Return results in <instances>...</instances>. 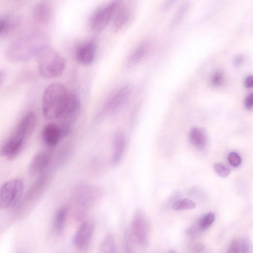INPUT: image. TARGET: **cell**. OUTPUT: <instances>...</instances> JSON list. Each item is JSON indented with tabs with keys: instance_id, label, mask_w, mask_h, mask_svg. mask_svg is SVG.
Instances as JSON below:
<instances>
[{
	"instance_id": "11",
	"label": "cell",
	"mask_w": 253,
	"mask_h": 253,
	"mask_svg": "<svg viewBox=\"0 0 253 253\" xmlns=\"http://www.w3.org/2000/svg\"><path fill=\"white\" fill-rule=\"evenodd\" d=\"M27 140L14 131L1 148L0 155L12 160L19 155L23 149Z\"/></svg>"
},
{
	"instance_id": "37",
	"label": "cell",
	"mask_w": 253,
	"mask_h": 253,
	"mask_svg": "<svg viewBox=\"0 0 253 253\" xmlns=\"http://www.w3.org/2000/svg\"><path fill=\"white\" fill-rule=\"evenodd\" d=\"M4 28V19L3 18H0V35L2 34Z\"/></svg>"
},
{
	"instance_id": "9",
	"label": "cell",
	"mask_w": 253,
	"mask_h": 253,
	"mask_svg": "<svg viewBox=\"0 0 253 253\" xmlns=\"http://www.w3.org/2000/svg\"><path fill=\"white\" fill-rule=\"evenodd\" d=\"M94 229L95 226L92 221H84L73 237V246L79 250L87 249L91 241Z\"/></svg>"
},
{
	"instance_id": "14",
	"label": "cell",
	"mask_w": 253,
	"mask_h": 253,
	"mask_svg": "<svg viewBox=\"0 0 253 253\" xmlns=\"http://www.w3.org/2000/svg\"><path fill=\"white\" fill-rule=\"evenodd\" d=\"M42 138L47 146H56L62 139L58 124L50 123L45 126L42 131Z\"/></svg>"
},
{
	"instance_id": "1",
	"label": "cell",
	"mask_w": 253,
	"mask_h": 253,
	"mask_svg": "<svg viewBox=\"0 0 253 253\" xmlns=\"http://www.w3.org/2000/svg\"><path fill=\"white\" fill-rule=\"evenodd\" d=\"M47 45V39L44 34L40 32H34L13 42L8 48L7 57L12 62H23L35 56Z\"/></svg>"
},
{
	"instance_id": "27",
	"label": "cell",
	"mask_w": 253,
	"mask_h": 253,
	"mask_svg": "<svg viewBox=\"0 0 253 253\" xmlns=\"http://www.w3.org/2000/svg\"><path fill=\"white\" fill-rule=\"evenodd\" d=\"M230 165L234 168L239 167L242 163V159L239 155L235 152H230L227 157Z\"/></svg>"
},
{
	"instance_id": "13",
	"label": "cell",
	"mask_w": 253,
	"mask_h": 253,
	"mask_svg": "<svg viewBox=\"0 0 253 253\" xmlns=\"http://www.w3.org/2000/svg\"><path fill=\"white\" fill-rule=\"evenodd\" d=\"M52 8L48 0H41L35 5L33 12L34 20L41 24H47L51 20Z\"/></svg>"
},
{
	"instance_id": "29",
	"label": "cell",
	"mask_w": 253,
	"mask_h": 253,
	"mask_svg": "<svg viewBox=\"0 0 253 253\" xmlns=\"http://www.w3.org/2000/svg\"><path fill=\"white\" fill-rule=\"evenodd\" d=\"M223 75L219 71L213 73L211 78V83L214 86H220L223 82Z\"/></svg>"
},
{
	"instance_id": "10",
	"label": "cell",
	"mask_w": 253,
	"mask_h": 253,
	"mask_svg": "<svg viewBox=\"0 0 253 253\" xmlns=\"http://www.w3.org/2000/svg\"><path fill=\"white\" fill-rule=\"evenodd\" d=\"M80 110V99L75 94L68 92L65 104L57 120L59 123L72 124L79 115Z\"/></svg>"
},
{
	"instance_id": "28",
	"label": "cell",
	"mask_w": 253,
	"mask_h": 253,
	"mask_svg": "<svg viewBox=\"0 0 253 253\" xmlns=\"http://www.w3.org/2000/svg\"><path fill=\"white\" fill-rule=\"evenodd\" d=\"M62 138L69 135L72 132L71 124L65 123H59L58 124Z\"/></svg>"
},
{
	"instance_id": "15",
	"label": "cell",
	"mask_w": 253,
	"mask_h": 253,
	"mask_svg": "<svg viewBox=\"0 0 253 253\" xmlns=\"http://www.w3.org/2000/svg\"><path fill=\"white\" fill-rule=\"evenodd\" d=\"M126 145V137L121 131H117L113 138V151L111 157V163L117 165L123 157Z\"/></svg>"
},
{
	"instance_id": "12",
	"label": "cell",
	"mask_w": 253,
	"mask_h": 253,
	"mask_svg": "<svg viewBox=\"0 0 253 253\" xmlns=\"http://www.w3.org/2000/svg\"><path fill=\"white\" fill-rule=\"evenodd\" d=\"M96 51L97 43L95 40L85 41L79 45L76 50L77 61L81 65H90L94 60Z\"/></svg>"
},
{
	"instance_id": "3",
	"label": "cell",
	"mask_w": 253,
	"mask_h": 253,
	"mask_svg": "<svg viewBox=\"0 0 253 253\" xmlns=\"http://www.w3.org/2000/svg\"><path fill=\"white\" fill-rule=\"evenodd\" d=\"M68 92L61 84L56 83L45 89L42 99V110L47 120H57L66 102Z\"/></svg>"
},
{
	"instance_id": "25",
	"label": "cell",
	"mask_w": 253,
	"mask_h": 253,
	"mask_svg": "<svg viewBox=\"0 0 253 253\" xmlns=\"http://www.w3.org/2000/svg\"><path fill=\"white\" fill-rule=\"evenodd\" d=\"M188 8V4L186 3L181 5L175 13L174 17L171 22L170 26L171 27H175L181 21L185 13L187 11Z\"/></svg>"
},
{
	"instance_id": "8",
	"label": "cell",
	"mask_w": 253,
	"mask_h": 253,
	"mask_svg": "<svg viewBox=\"0 0 253 253\" xmlns=\"http://www.w3.org/2000/svg\"><path fill=\"white\" fill-rule=\"evenodd\" d=\"M131 87L126 84L120 88L104 105L95 117L96 121H101L117 112L128 97Z\"/></svg>"
},
{
	"instance_id": "33",
	"label": "cell",
	"mask_w": 253,
	"mask_h": 253,
	"mask_svg": "<svg viewBox=\"0 0 253 253\" xmlns=\"http://www.w3.org/2000/svg\"><path fill=\"white\" fill-rule=\"evenodd\" d=\"M177 0H166L164 2L162 9L164 10H167L170 8Z\"/></svg>"
},
{
	"instance_id": "5",
	"label": "cell",
	"mask_w": 253,
	"mask_h": 253,
	"mask_svg": "<svg viewBox=\"0 0 253 253\" xmlns=\"http://www.w3.org/2000/svg\"><path fill=\"white\" fill-rule=\"evenodd\" d=\"M123 3L124 0H112L96 8L88 19L89 28L95 32L102 31L114 17Z\"/></svg>"
},
{
	"instance_id": "26",
	"label": "cell",
	"mask_w": 253,
	"mask_h": 253,
	"mask_svg": "<svg viewBox=\"0 0 253 253\" xmlns=\"http://www.w3.org/2000/svg\"><path fill=\"white\" fill-rule=\"evenodd\" d=\"M213 168L216 173L221 177H226L230 173V169L221 163L215 164Z\"/></svg>"
},
{
	"instance_id": "36",
	"label": "cell",
	"mask_w": 253,
	"mask_h": 253,
	"mask_svg": "<svg viewBox=\"0 0 253 253\" xmlns=\"http://www.w3.org/2000/svg\"><path fill=\"white\" fill-rule=\"evenodd\" d=\"M204 249V246L201 243L196 244L194 248V252H202Z\"/></svg>"
},
{
	"instance_id": "7",
	"label": "cell",
	"mask_w": 253,
	"mask_h": 253,
	"mask_svg": "<svg viewBox=\"0 0 253 253\" xmlns=\"http://www.w3.org/2000/svg\"><path fill=\"white\" fill-rule=\"evenodd\" d=\"M23 182L12 179L4 183L0 189V208L6 209L15 206L22 195Z\"/></svg>"
},
{
	"instance_id": "30",
	"label": "cell",
	"mask_w": 253,
	"mask_h": 253,
	"mask_svg": "<svg viewBox=\"0 0 253 253\" xmlns=\"http://www.w3.org/2000/svg\"><path fill=\"white\" fill-rule=\"evenodd\" d=\"M133 239L130 232H126L124 236V247L127 252H132L133 247L132 245Z\"/></svg>"
},
{
	"instance_id": "4",
	"label": "cell",
	"mask_w": 253,
	"mask_h": 253,
	"mask_svg": "<svg viewBox=\"0 0 253 253\" xmlns=\"http://www.w3.org/2000/svg\"><path fill=\"white\" fill-rule=\"evenodd\" d=\"M38 68L40 75L44 78H53L63 73L65 61L55 49L47 45L36 54Z\"/></svg>"
},
{
	"instance_id": "35",
	"label": "cell",
	"mask_w": 253,
	"mask_h": 253,
	"mask_svg": "<svg viewBox=\"0 0 253 253\" xmlns=\"http://www.w3.org/2000/svg\"><path fill=\"white\" fill-rule=\"evenodd\" d=\"M244 60V58L242 55H239L237 56L234 60V64L236 66H239L243 62Z\"/></svg>"
},
{
	"instance_id": "22",
	"label": "cell",
	"mask_w": 253,
	"mask_h": 253,
	"mask_svg": "<svg viewBox=\"0 0 253 253\" xmlns=\"http://www.w3.org/2000/svg\"><path fill=\"white\" fill-rule=\"evenodd\" d=\"M99 250L101 253H115L117 252L115 238L112 233H108L104 237Z\"/></svg>"
},
{
	"instance_id": "20",
	"label": "cell",
	"mask_w": 253,
	"mask_h": 253,
	"mask_svg": "<svg viewBox=\"0 0 253 253\" xmlns=\"http://www.w3.org/2000/svg\"><path fill=\"white\" fill-rule=\"evenodd\" d=\"M191 144L197 150L202 151L206 146L207 138L205 134L199 128H192L189 134Z\"/></svg>"
},
{
	"instance_id": "34",
	"label": "cell",
	"mask_w": 253,
	"mask_h": 253,
	"mask_svg": "<svg viewBox=\"0 0 253 253\" xmlns=\"http://www.w3.org/2000/svg\"><path fill=\"white\" fill-rule=\"evenodd\" d=\"M245 86L247 88H251L253 85V78L252 76L248 77L244 83Z\"/></svg>"
},
{
	"instance_id": "38",
	"label": "cell",
	"mask_w": 253,
	"mask_h": 253,
	"mask_svg": "<svg viewBox=\"0 0 253 253\" xmlns=\"http://www.w3.org/2000/svg\"><path fill=\"white\" fill-rule=\"evenodd\" d=\"M5 77V76L4 72L2 70H0V84L3 82Z\"/></svg>"
},
{
	"instance_id": "31",
	"label": "cell",
	"mask_w": 253,
	"mask_h": 253,
	"mask_svg": "<svg viewBox=\"0 0 253 253\" xmlns=\"http://www.w3.org/2000/svg\"><path fill=\"white\" fill-rule=\"evenodd\" d=\"M200 230H201L199 228L198 225L197 226L196 225H193L186 229V233L189 236L194 238L199 235Z\"/></svg>"
},
{
	"instance_id": "17",
	"label": "cell",
	"mask_w": 253,
	"mask_h": 253,
	"mask_svg": "<svg viewBox=\"0 0 253 253\" xmlns=\"http://www.w3.org/2000/svg\"><path fill=\"white\" fill-rule=\"evenodd\" d=\"M131 18L129 8L124 4L119 8L114 16L113 28L115 32L123 29L127 24Z\"/></svg>"
},
{
	"instance_id": "21",
	"label": "cell",
	"mask_w": 253,
	"mask_h": 253,
	"mask_svg": "<svg viewBox=\"0 0 253 253\" xmlns=\"http://www.w3.org/2000/svg\"><path fill=\"white\" fill-rule=\"evenodd\" d=\"M252 250L250 242L245 239H237L233 240L229 246L227 252L228 253H250Z\"/></svg>"
},
{
	"instance_id": "2",
	"label": "cell",
	"mask_w": 253,
	"mask_h": 253,
	"mask_svg": "<svg viewBox=\"0 0 253 253\" xmlns=\"http://www.w3.org/2000/svg\"><path fill=\"white\" fill-rule=\"evenodd\" d=\"M102 194L100 188L92 184L80 183L75 185L72 192L75 218L82 219L87 210L100 200Z\"/></svg>"
},
{
	"instance_id": "23",
	"label": "cell",
	"mask_w": 253,
	"mask_h": 253,
	"mask_svg": "<svg viewBox=\"0 0 253 253\" xmlns=\"http://www.w3.org/2000/svg\"><path fill=\"white\" fill-rule=\"evenodd\" d=\"M196 204L189 199H182L176 201L172 205V209L176 211L188 210L194 209Z\"/></svg>"
},
{
	"instance_id": "16",
	"label": "cell",
	"mask_w": 253,
	"mask_h": 253,
	"mask_svg": "<svg viewBox=\"0 0 253 253\" xmlns=\"http://www.w3.org/2000/svg\"><path fill=\"white\" fill-rule=\"evenodd\" d=\"M49 162L48 155L43 152L37 153L33 158L29 167V172L32 175L42 172L47 167Z\"/></svg>"
},
{
	"instance_id": "24",
	"label": "cell",
	"mask_w": 253,
	"mask_h": 253,
	"mask_svg": "<svg viewBox=\"0 0 253 253\" xmlns=\"http://www.w3.org/2000/svg\"><path fill=\"white\" fill-rule=\"evenodd\" d=\"M215 218V216L213 212L207 213L199 219L197 225L202 231L207 230L213 223Z\"/></svg>"
},
{
	"instance_id": "32",
	"label": "cell",
	"mask_w": 253,
	"mask_h": 253,
	"mask_svg": "<svg viewBox=\"0 0 253 253\" xmlns=\"http://www.w3.org/2000/svg\"><path fill=\"white\" fill-rule=\"evenodd\" d=\"M253 95L252 93L248 95L245 100V106L248 110H252L253 108Z\"/></svg>"
},
{
	"instance_id": "19",
	"label": "cell",
	"mask_w": 253,
	"mask_h": 253,
	"mask_svg": "<svg viewBox=\"0 0 253 253\" xmlns=\"http://www.w3.org/2000/svg\"><path fill=\"white\" fill-rule=\"evenodd\" d=\"M149 46L148 42H144L139 44L129 56L127 61V67L130 68L139 63L148 52Z\"/></svg>"
},
{
	"instance_id": "6",
	"label": "cell",
	"mask_w": 253,
	"mask_h": 253,
	"mask_svg": "<svg viewBox=\"0 0 253 253\" xmlns=\"http://www.w3.org/2000/svg\"><path fill=\"white\" fill-rule=\"evenodd\" d=\"M130 234L134 242L140 247L145 248L148 246L150 236V225L147 216L140 210L134 213L130 227Z\"/></svg>"
},
{
	"instance_id": "18",
	"label": "cell",
	"mask_w": 253,
	"mask_h": 253,
	"mask_svg": "<svg viewBox=\"0 0 253 253\" xmlns=\"http://www.w3.org/2000/svg\"><path fill=\"white\" fill-rule=\"evenodd\" d=\"M68 209L66 207L59 208L55 212L53 219V229L57 235H61L64 230Z\"/></svg>"
}]
</instances>
